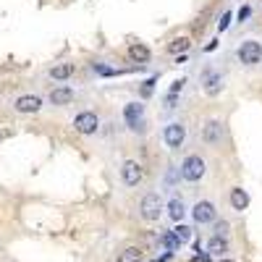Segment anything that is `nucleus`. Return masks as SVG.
Returning <instances> with one entry per match:
<instances>
[{"label": "nucleus", "mask_w": 262, "mask_h": 262, "mask_svg": "<svg viewBox=\"0 0 262 262\" xmlns=\"http://www.w3.org/2000/svg\"><path fill=\"white\" fill-rule=\"evenodd\" d=\"M205 170H207V165H205V160L200 158V155H189V158H184V163H181V179L184 181H200L202 176H205Z\"/></svg>", "instance_id": "nucleus-1"}, {"label": "nucleus", "mask_w": 262, "mask_h": 262, "mask_svg": "<svg viewBox=\"0 0 262 262\" xmlns=\"http://www.w3.org/2000/svg\"><path fill=\"white\" fill-rule=\"evenodd\" d=\"M236 58L242 60L244 66H257L262 60V45L257 39H244L242 45L236 48Z\"/></svg>", "instance_id": "nucleus-2"}, {"label": "nucleus", "mask_w": 262, "mask_h": 262, "mask_svg": "<svg viewBox=\"0 0 262 262\" xmlns=\"http://www.w3.org/2000/svg\"><path fill=\"white\" fill-rule=\"evenodd\" d=\"M139 212H142L144 221H160V215H163V200H160V194L158 191L144 194V200L139 205Z\"/></svg>", "instance_id": "nucleus-3"}, {"label": "nucleus", "mask_w": 262, "mask_h": 262, "mask_svg": "<svg viewBox=\"0 0 262 262\" xmlns=\"http://www.w3.org/2000/svg\"><path fill=\"white\" fill-rule=\"evenodd\" d=\"M184 139H186V126H184V123L173 121V123H168V126L163 128V142H165L168 149H179V147L184 144Z\"/></svg>", "instance_id": "nucleus-4"}, {"label": "nucleus", "mask_w": 262, "mask_h": 262, "mask_svg": "<svg viewBox=\"0 0 262 262\" xmlns=\"http://www.w3.org/2000/svg\"><path fill=\"white\" fill-rule=\"evenodd\" d=\"M123 116L131 131H142L144 128V105L142 102H128L123 107Z\"/></svg>", "instance_id": "nucleus-5"}, {"label": "nucleus", "mask_w": 262, "mask_h": 262, "mask_svg": "<svg viewBox=\"0 0 262 262\" xmlns=\"http://www.w3.org/2000/svg\"><path fill=\"white\" fill-rule=\"evenodd\" d=\"M74 128L79 131V134H95V131L100 128V118H97V113H92V111L79 113V116L74 118Z\"/></svg>", "instance_id": "nucleus-6"}, {"label": "nucleus", "mask_w": 262, "mask_h": 262, "mask_svg": "<svg viewBox=\"0 0 262 262\" xmlns=\"http://www.w3.org/2000/svg\"><path fill=\"white\" fill-rule=\"evenodd\" d=\"M191 215H194V223H200V226H207V223H212L215 217H217V210H215V205H212V202L202 200V202H196V205H194Z\"/></svg>", "instance_id": "nucleus-7"}, {"label": "nucleus", "mask_w": 262, "mask_h": 262, "mask_svg": "<svg viewBox=\"0 0 262 262\" xmlns=\"http://www.w3.org/2000/svg\"><path fill=\"white\" fill-rule=\"evenodd\" d=\"M121 176H123V184L126 186H137L144 179V173H142V165L137 160H126L123 168H121Z\"/></svg>", "instance_id": "nucleus-8"}, {"label": "nucleus", "mask_w": 262, "mask_h": 262, "mask_svg": "<svg viewBox=\"0 0 262 262\" xmlns=\"http://www.w3.org/2000/svg\"><path fill=\"white\" fill-rule=\"evenodd\" d=\"M13 107L18 113H39L42 111V97H37V95H21L13 102Z\"/></svg>", "instance_id": "nucleus-9"}, {"label": "nucleus", "mask_w": 262, "mask_h": 262, "mask_svg": "<svg viewBox=\"0 0 262 262\" xmlns=\"http://www.w3.org/2000/svg\"><path fill=\"white\" fill-rule=\"evenodd\" d=\"M202 139L207 144H217V142H223V123L221 121H207L205 131H202Z\"/></svg>", "instance_id": "nucleus-10"}, {"label": "nucleus", "mask_w": 262, "mask_h": 262, "mask_svg": "<svg viewBox=\"0 0 262 262\" xmlns=\"http://www.w3.org/2000/svg\"><path fill=\"white\" fill-rule=\"evenodd\" d=\"M202 84H205V92L207 95H217V92L223 90V76L217 74V71H205Z\"/></svg>", "instance_id": "nucleus-11"}, {"label": "nucleus", "mask_w": 262, "mask_h": 262, "mask_svg": "<svg viewBox=\"0 0 262 262\" xmlns=\"http://www.w3.org/2000/svg\"><path fill=\"white\" fill-rule=\"evenodd\" d=\"M228 200H231V207L236 210V212H244L247 207H249V194L244 191V189H231V196H228Z\"/></svg>", "instance_id": "nucleus-12"}, {"label": "nucleus", "mask_w": 262, "mask_h": 262, "mask_svg": "<svg viewBox=\"0 0 262 262\" xmlns=\"http://www.w3.org/2000/svg\"><path fill=\"white\" fill-rule=\"evenodd\" d=\"M50 102L53 105H69V102H74V90H71V86H55V90L50 92Z\"/></svg>", "instance_id": "nucleus-13"}, {"label": "nucleus", "mask_w": 262, "mask_h": 262, "mask_svg": "<svg viewBox=\"0 0 262 262\" xmlns=\"http://www.w3.org/2000/svg\"><path fill=\"white\" fill-rule=\"evenodd\" d=\"M168 215H170L176 223H181V221H184V215H186V205H184L181 196H173V200L168 202Z\"/></svg>", "instance_id": "nucleus-14"}, {"label": "nucleus", "mask_w": 262, "mask_h": 262, "mask_svg": "<svg viewBox=\"0 0 262 262\" xmlns=\"http://www.w3.org/2000/svg\"><path fill=\"white\" fill-rule=\"evenodd\" d=\"M74 71H76V66H74V63H58V66H53V69H50V79L63 81V79H69Z\"/></svg>", "instance_id": "nucleus-15"}, {"label": "nucleus", "mask_w": 262, "mask_h": 262, "mask_svg": "<svg viewBox=\"0 0 262 262\" xmlns=\"http://www.w3.org/2000/svg\"><path fill=\"white\" fill-rule=\"evenodd\" d=\"M228 252V238H223V236H212L210 242H207V254L212 257V254H226Z\"/></svg>", "instance_id": "nucleus-16"}, {"label": "nucleus", "mask_w": 262, "mask_h": 262, "mask_svg": "<svg viewBox=\"0 0 262 262\" xmlns=\"http://www.w3.org/2000/svg\"><path fill=\"white\" fill-rule=\"evenodd\" d=\"M128 55H131V60H137V63H147L152 53H149L147 45H142V42H134V45L128 48Z\"/></svg>", "instance_id": "nucleus-17"}, {"label": "nucleus", "mask_w": 262, "mask_h": 262, "mask_svg": "<svg viewBox=\"0 0 262 262\" xmlns=\"http://www.w3.org/2000/svg\"><path fill=\"white\" fill-rule=\"evenodd\" d=\"M142 257H144V252L139 247H126L123 252H118L116 262H142Z\"/></svg>", "instance_id": "nucleus-18"}, {"label": "nucleus", "mask_w": 262, "mask_h": 262, "mask_svg": "<svg viewBox=\"0 0 262 262\" xmlns=\"http://www.w3.org/2000/svg\"><path fill=\"white\" fill-rule=\"evenodd\" d=\"M189 45H191V39H189V37H179V39H173L170 45H168V50H170V53H186Z\"/></svg>", "instance_id": "nucleus-19"}, {"label": "nucleus", "mask_w": 262, "mask_h": 262, "mask_svg": "<svg viewBox=\"0 0 262 262\" xmlns=\"http://www.w3.org/2000/svg\"><path fill=\"white\" fill-rule=\"evenodd\" d=\"M160 242L170 249V252H176V249H181V242H179V238L176 236H173V231H165L163 233V238H160Z\"/></svg>", "instance_id": "nucleus-20"}, {"label": "nucleus", "mask_w": 262, "mask_h": 262, "mask_svg": "<svg viewBox=\"0 0 262 262\" xmlns=\"http://www.w3.org/2000/svg\"><path fill=\"white\" fill-rule=\"evenodd\" d=\"M173 236H176L181 244H186L189 238H191V228H189V226H184V223H179L176 228H173Z\"/></svg>", "instance_id": "nucleus-21"}, {"label": "nucleus", "mask_w": 262, "mask_h": 262, "mask_svg": "<svg viewBox=\"0 0 262 262\" xmlns=\"http://www.w3.org/2000/svg\"><path fill=\"white\" fill-rule=\"evenodd\" d=\"M95 71L102 74V76H116V74H121L118 69H107V66H102V63H95Z\"/></svg>", "instance_id": "nucleus-22"}, {"label": "nucleus", "mask_w": 262, "mask_h": 262, "mask_svg": "<svg viewBox=\"0 0 262 262\" xmlns=\"http://www.w3.org/2000/svg\"><path fill=\"white\" fill-rule=\"evenodd\" d=\"M215 236H223V238L228 236V223L226 221H217L215 223Z\"/></svg>", "instance_id": "nucleus-23"}, {"label": "nucleus", "mask_w": 262, "mask_h": 262, "mask_svg": "<svg viewBox=\"0 0 262 262\" xmlns=\"http://www.w3.org/2000/svg\"><path fill=\"white\" fill-rule=\"evenodd\" d=\"M228 27H231V11H226V13H223V18H221V24H217V29L226 32Z\"/></svg>", "instance_id": "nucleus-24"}, {"label": "nucleus", "mask_w": 262, "mask_h": 262, "mask_svg": "<svg viewBox=\"0 0 262 262\" xmlns=\"http://www.w3.org/2000/svg\"><path fill=\"white\" fill-rule=\"evenodd\" d=\"M191 262H210V254H207V252H205V254H194Z\"/></svg>", "instance_id": "nucleus-25"}, {"label": "nucleus", "mask_w": 262, "mask_h": 262, "mask_svg": "<svg viewBox=\"0 0 262 262\" xmlns=\"http://www.w3.org/2000/svg\"><path fill=\"white\" fill-rule=\"evenodd\" d=\"M249 13H252V8H249V6H244L242 11H238V18H242V21H244V18H249Z\"/></svg>", "instance_id": "nucleus-26"}, {"label": "nucleus", "mask_w": 262, "mask_h": 262, "mask_svg": "<svg viewBox=\"0 0 262 262\" xmlns=\"http://www.w3.org/2000/svg\"><path fill=\"white\" fill-rule=\"evenodd\" d=\"M221 262H233V259H226V257H223V259H221Z\"/></svg>", "instance_id": "nucleus-27"}]
</instances>
